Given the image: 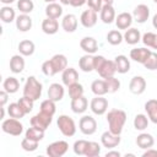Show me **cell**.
<instances>
[{
    "label": "cell",
    "mask_w": 157,
    "mask_h": 157,
    "mask_svg": "<svg viewBox=\"0 0 157 157\" xmlns=\"http://www.w3.org/2000/svg\"><path fill=\"white\" fill-rule=\"evenodd\" d=\"M67 67V59L64 54H55L52 59L42 64V72L45 76H54L58 72H63Z\"/></svg>",
    "instance_id": "cell-1"
},
{
    "label": "cell",
    "mask_w": 157,
    "mask_h": 157,
    "mask_svg": "<svg viewBox=\"0 0 157 157\" xmlns=\"http://www.w3.org/2000/svg\"><path fill=\"white\" fill-rule=\"evenodd\" d=\"M107 121L109 130L113 134L120 135L126 121V113L121 109H112L107 114Z\"/></svg>",
    "instance_id": "cell-2"
},
{
    "label": "cell",
    "mask_w": 157,
    "mask_h": 157,
    "mask_svg": "<svg viewBox=\"0 0 157 157\" xmlns=\"http://www.w3.org/2000/svg\"><path fill=\"white\" fill-rule=\"evenodd\" d=\"M23 96L37 101L42 96V83L34 77V76H29L26 80V83L23 86Z\"/></svg>",
    "instance_id": "cell-3"
},
{
    "label": "cell",
    "mask_w": 157,
    "mask_h": 157,
    "mask_svg": "<svg viewBox=\"0 0 157 157\" xmlns=\"http://www.w3.org/2000/svg\"><path fill=\"white\" fill-rule=\"evenodd\" d=\"M58 128L60 130V132L64 135V136H67V137H71L75 135L76 132V125H75V121L72 118H70L69 115H59L58 118Z\"/></svg>",
    "instance_id": "cell-4"
},
{
    "label": "cell",
    "mask_w": 157,
    "mask_h": 157,
    "mask_svg": "<svg viewBox=\"0 0 157 157\" xmlns=\"http://www.w3.org/2000/svg\"><path fill=\"white\" fill-rule=\"evenodd\" d=\"M1 129L5 134L12 135V136H20L23 131V125L20 123V119H15V118H9L5 119L1 124Z\"/></svg>",
    "instance_id": "cell-5"
},
{
    "label": "cell",
    "mask_w": 157,
    "mask_h": 157,
    "mask_svg": "<svg viewBox=\"0 0 157 157\" xmlns=\"http://www.w3.org/2000/svg\"><path fill=\"white\" fill-rule=\"evenodd\" d=\"M69 150V144L64 140L54 141L47 146V155L49 157H61Z\"/></svg>",
    "instance_id": "cell-6"
},
{
    "label": "cell",
    "mask_w": 157,
    "mask_h": 157,
    "mask_svg": "<svg viewBox=\"0 0 157 157\" xmlns=\"http://www.w3.org/2000/svg\"><path fill=\"white\" fill-rule=\"evenodd\" d=\"M52 121H53V115L47 114L42 110L39 113H37L34 117H32L29 120L32 126H37V128L43 129V130H47L49 128V125L52 124Z\"/></svg>",
    "instance_id": "cell-7"
},
{
    "label": "cell",
    "mask_w": 157,
    "mask_h": 157,
    "mask_svg": "<svg viewBox=\"0 0 157 157\" xmlns=\"http://www.w3.org/2000/svg\"><path fill=\"white\" fill-rule=\"evenodd\" d=\"M78 128L83 135H92L97 130V121L91 115H83L78 121Z\"/></svg>",
    "instance_id": "cell-8"
},
{
    "label": "cell",
    "mask_w": 157,
    "mask_h": 157,
    "mask_svg": "<svg viewBox=\"0 0 157 157\" xmlns=\"http://www.w3.org/2000/svg\"><path fill=\"white\" fill-rule=\"evenodd\" d=\"M90 108L96 115H103L108 109V101L103 96H96L94 98H92Z\"/></svg>",
    "instance_id": "cell-9"
},
{
    "label": "cell",
    "mask_w": 157,
    "mask_h": 157,
    "mask_svg": "<svg viewBox=\"0 0 157 157\" xmlns=\"http://www.w3.org/2000/svg\"><path fill=\"white\" fill-rule=\"evenodd\" d=\"M101 142L107 148H114L120 144V135L113 134L110 130L104 131L101 136Z\"/></svg>",
    "instance_id": "cell-10"
},
{
    "label": "cell",
    "mask_w": 157,
    "mask_h": 157,
    "mask_svg": "<svg viewBox=\"0 0 157 157\" xmlns=\"http://www.w3.org/2000/svg\"><path fill=\"white\" fill-rule=\"evenodd\" d=\"M132 17L137 23H145L150 17V9L145 4H140L134 9Z\"/></svg>",
    "instance_id": "cell-11"
},
{
    "label": "cell",
    "mask_w": 157,
    "mask_h": 157,
    "mask_svg": "<svg viewBox=\"0 0 157 157\" xmlns=\"http://www.w3.org/2000/svg\"><path fill=\"white\" fill-rule=\"evenodd\" d=\"M98 75L102 77V78H107V77H110V76H114V74L117 72V67H115V64H114V60H104L103 64L98 67L97 70Z\"/></svg>",
    "instance_id": "cell-12"
},
{
    "label": "cell",
    "mask_w": 157,
    "mask_h": 157,
    "mask_svg": "<svg viewBox=\"0 0 157 157\" xmlns=\"http://www.w3.org/2000/svg\"><path fill=\"white\" fill-rule=\"evenodd\" d=\"M129 90L134 94H142L146 90V81L142 76H134L129 83Z\"/></svg>",
    "instance_id": "cell-13"
},
{
    "label": "cell",
    "mask_w": 157,
    "mask_h": 157,
    "mask_svg": "<svg viewBox=\"0 0 157 157\" xmlns=\"http://www.w3.org/2000/svg\"><path fill=\"white\" fill-rule=\"evenodd\" d=\"M80 22L81 25L85 27V28H91L93 27L96 23H97V12L88 9V10H85L82 13H81V17H80Z\"/></svg>",
    "instance_id": "cell-14"
},
{
    "label": "cell",
    "mask_w": 157,
    "mask_h": 157,
    "mask_svg": "<svg viewBox=\"0 0 157 157\" xmlns=\"http://www.w3.org/2000/svg\"><path fill=\"white\" fill-rule=\"evenodd\" d=\"M80 47L86 54H94L98 50V43L93 37H83L80 40Z\"/></svg>",
    "instance_id": "cell-15"
},
{
    "label": "cell",
    "mask_w": 157,
    "mask_h": 157,
    "mask_svg": "<svg viewBox=\"0 0 157 157\" xmlns=\"http://www.w3.org/2000/svg\"><path fill=\"white\" fill-rule=\"evenodd\" d=\"M150 54H151V50L147 48H134L130 50V59L144 65V63L147 60Z\"/></svg>",
    "instance_id": "cell-16"
},
{
    "label": "cell",
    "mask_w": 157,
    "mask_h": 157,
    "mask_svg": "<svg viewBox=\"0 0 157 157\" xmlns=\"http://www.w3.org/2000/svg\"><path fill=\"white\" fill-rule=\"evenodd\" d=\"M61 80H63V83L69 87L76 82H78V72L76 71V69L74 67H66L64 71H63V75H61Z\"/></svg>",
    "instance_id": "cell-17"
},
{
    "label": "cell",
    "mask_w": 157,
    "mask_h": 157,
    "mask_svg": "<svg viewBox=\"0 0 157 157\" xmlns=\"http://www.w3.org/2000/svg\"><path fill=\"white\" fill-rule=\"evenodd\" d=\"M99 17L102 20L103 23H112L113 21H115V10L113 7V5H108V4H104L102 10L99 11Z\"/></svg>",
    "instance_id": "cell-18"
},
{
    "label": "cell",
    "mask_w": 157,
    "mask_h": 157,
    "mask_svg": "<svg viewBox=\"0 0 157 157\" xmlns=\"http://www.w3.org/2000/svg\"><path fill=\"white\" fill-rule=\"evenodd\" d=\"M77 17L72 13H67L63 17V21H61V27L65 32L67 33H72L76 31L77 28Z\"/></svg>",
    "instance_id": "cell-19"
},
{
    "label": "cell",
    "mask_w": 157,
    "mask_h": 157,
    "mask_svg": "<svg viewBox=\"0 0 157 157\" xmlns=\"http://www.w3.org/2000/svg\"><path fill=\"white\" fill-rule=\"evenodd\" d=\"M132 20H134V17H132L131 13L121 12L115 17V25H117L118 29H125L126 31L128 28H130V26L132 23Z\"/></svg>",
    "instance_id": "cell-20"
},
{
    "label": "cell",
    "mask_w": 157,
    "mask_h": 157,
    "mask_svg": "<svg viewBox=\"0 0 157 157\" xmlns=\"http://www.w3.org/2000/svg\"><path fill=\"white\" fill-rule=\"evenodd\" d=\"M64 93H65V90L60 83H52L48 88V98L54 102L61 101L64 97Z\"/></svg>",
    "instance_id": "cell-21"
},
{
    "label": "cell",
    "mask_w": 157,
    "mask_h": 157,
    "mask_svg": "<svg viewBox=\"0 0 157 157\" xmlns=\"http://www.w3.org/2000/svg\"><path fill=\"white\" fill-rule=\"evenodd\" d=\"M70 107H71V110L76 114H81L83 112H86L87 107H88V101L85 96H81L78 98H75V99H71V103H70Z\"/></svg>",
    "instance_id": "cell-22"
},
{
    "label": "cell",
    "mask_w": 157,
    "mask_h": 157,
    "mask_svg": "<svg viewBox=\"0 0 157 157\" xmlns=\"http://www.w3.org/2000/svg\"><path fill=\"white\" fill-rule=\"evenodd\" d=\"M15 21H16V27L20 32H27L32 28V18L27 13L18 15Z\"/></svg>",
    "instance_id": "cell-23"
},
{
    "label": "cell",
    "mask_w": 157,
    "mask_h": 157,
    "mask_svg": "<svg viewBox=\"0 0 157 157\" xmlns=\"http://www.w3.org/2000/svg\"><path fill=\"white\" fill-rule=\"evenodd\" d=\"M136 145H137V147H140L142 150H147L155 145V139L151 134L142 132L136 137Z\"/></svg>",
    "instance_id": "cell-24"
},
{
    "label": "cell",
    "mask_w": 157,
    "mask_h": 157,
    "mask_svg": "<svg viewBox=\"0 0 157 157\" xmlns=\"http://www.w3.org/2000/svg\"><path fill=\"white\" fill-rule=\"evenodd\" d=\"M78 66L83 72H91L94 70V56L91 54H86L80 58Z\"/></svg>",
    "instance_id": "cell-25"
},
{
    "label": "cell",
    "mask_w": 157,
    "mask_h": 157,
    "mask_svg": "<svg viewBox=\"0 0 157 157\" xmlns=\"http://www.w3.org/2000/svg\"><path fill=\"white\" fill-rule=\"evenodd\" d=\"M59 29V22L55 18H49L47 17L42 22V31L45 34H55Z\"/></svg>",
    "instance_id": "cell-26"
},
{
    "label": "cell",
    "mask_w": 157,
    "mask_h": 157,
    "mask_svg": "<svg viewBox=\"0 0 157 157\" xmlns=\"http://www.w3.org/2000/svg\"><path fill=\"white\" fill-rule=\"evenodd\" d=\"M114 64L117 67V72L126 74L130 70V61L125 55H117L114 58Z\"/></svg>",
    "instance_id": "cell-27"
},
{
    "label": "cell",
    "mask_w": 157,
    "mask_h": 157,
    "mask_svg": "<svg viewBox=\"0 0 157 157\" xmlns=\"http://www.w3.org/2000/svg\"><path fill=\"white\" fill-rule=\"evenodd\" d=\"M140 39H141V33L137 28H128L124 33V40L130 45L137 44Z\"/></svg>",
    "instance_id": "cell-28"
},
{
    "label": "cell",
    "mask_w": 157,
    "mask_h": 157,
    "mask_svg": "<svg viewBox=\"0 0 157 157\" xmlns=\"http://www.w3.org/2000/svg\"><path fill=\"white\" fill-rule=\"evenodd\" d=\"M145 110L148 119L153 124H157V99H148L145 103Z\"/></svg>",
    "instance_id": "cell-29"
},
{
    "label": "cell",
    "mask_w": 157,
    "mask_h": 157,
    "mask_svg": "<svg viewBox=\"0 0 157 157\" xmlns=\"http://www.w3.org/2000/svg\"><path fill=\"white\" fill-rule=\"evenodd\" d=\"M25 69V59L22 55H13L10 59V70L13 74H20Z\"/></svg>",
    "instance_id": "cell-30"
},
{
    "label": "cell",
    "mask_w": 157,
    "mask_h": 157,
    "mask_svg": "<svg viewBox=\"0 0 157 157\" xmlns=\"http://www.w3.org/2000/svg\"><path fill=\"white\" fill-rule=\"evenodd\" d=\"M45 15H47V17H49V18H55V20H58V18L63 15V7H61V5H59V4H56V2H50V4H48L47 7H45Z\"/></svg>",
    "instance_id": "cell-31"
},
{
    "label": "cell",
    "mask_w": 157,
    "mask_h": 157,
    "mask_svg": "<svg viewBox=\"0 0 157 157\" xmlns=\"http://www.w3.org/2000/svg\"><path fill=\"white\" fill-rule=\"evenodd\" d=\"M34 49H36V45L32 40L29 39H25V40H21L18 43V52L21 55L23 56H29L34 53Z\"/></svg>",
    "instance_id": "cell-32"
},
{
    "label": "cell",
    "mask_w": 157,
    "mask_h": 157,
    "mask_svg": "<svg viewBox=\"0 0 157 157\" xmlns=\"http://www.w3.org/2000/svg\"><path fill=\"white\" fill-rule=\"evenodd\" d=\"M2 88L7 92V93H16L20 88V82L16 77L9 76L7 78H5V81L2 82Z\"/></svg>",
    "instance_id": "cell-33"
},
{
    "label": "cell",
    "mask_w": 157,
    "mask_h": 157,
    "mask_svg": "<svg viewBox=\"0 0 157 157\" xmlns=\"http://www.w3.org/2000/svg\"><path fill=\"white\" fill-rule=\"evenodd\" d=\"M0 18L2 22L5 23H11L15 18H16V13H15V10L10 6H2L0 9Z\"/></svg>",
    "instance_id": "cell-34"
},
{
    "label": "cell",
    "mask_w": 157,
    "mask_h": 157,
    "mask_svg": "<svg viewBox=\"0 0 157 157\" xmlns=\"http://www.w3.org/2000/svg\"><path fill=\"white\" fill-rule=\"evenodd\" d=\"M91 91L96 96H104L105 93H108L105 81L104 80H94L91 85Z\"/></svg>",
    "instance_id": "cell-35"
},
{
    "label": "cell",
    "mask_w": 157,
    "mask_h": 157,
    "mask_svg": "<svg viewBox=\"0 0 157 157\" xmlns=\"http://www.w3.org/2000/svg\"><path fill=\"white\" fill-rule=\"evenodd\" d=\"M44 131H45V130L31 125V128H28V129L26 130V137L32 139V140L39 142V141L43 140V137H44Z\"/></svg>",
    "instance_id": "cell-36"
},
{
    "label": "cell",
    "mask_w": 157,
    "mask_h": 157,
    "mask_svg": "<svg viewBox=\"0 0 157 157\" xmlns=\"http://www.w3.org/2000/svg\"><path fill=\"white\" fill-rule=\"evenodd\" d=\"M7 113L11 118H15V119H22L26 115V113L22 110L18 103H10V105L7 107Z\"/></svg>",
    "instance_id": "cell-37"
},
{
    "label": "cell",
    "mask_w": 157,
    "mask_h": 157,
    "mask_svg": "<svg viewBox=\"0 0 157 157\" xmlns=\"http://www.w3.org/2000/svg\"><path fill=\"white\" fill-rule=\"evenodd\" d=\"M124 39V36L117 31V29H113V31H109L108 34H107V42L112 45H119Z\"/></svg>",
    "instance_id": "cell-38"
},
{
    "label": "cell",
    "mask_w": 157,
    "mask_h": 157,
    "mask_svg": "<svg viewBox=\"0 0 157 157\" xmlns=\"http://www.w3.org/2000/svg\"><path fill=\"white\" fill-rule=\"evenodd\" d=\"M148 126V118L145 114H137L134 118V128L139 131L145 130Z\"/></svg>",
    "instance_id": "cell-39"
},
{
    "label": "cell",
    "mask_w": 157,
    "mask_h": 157,
    "mask_svg": "<svg viewBox=\"0 0 157 157\" xmlns=\"http://www.w3.org/2000/svg\"><path fill=\"white\" fill-rule=\"evenodd\" d=\"M104 81H105V85H107L108 93H115L117 91H119V88H120V81L118 78H115L114 76H110V77L104 78Z\"/></svg>",
    "instance_id": "cell-40"
},
{
    "label": "cell",
    "mask_w": 157,
    "mask_h": 157,
    "mask_svg": "<svg viewBox=\"0 0 157 157\" xmlns=\"http://www.w3.org/2000/svg\"><path fill=\"white\" fill-rule=\"evenodd\" d=\"M67 88H69V96H70L71 99H75V98H78V97L83 96V86L78 82L69 86Z\"/></svg>",
    "instance_id": "cell-41"
},
{
    "label": "cell",
    "mask_w": 157,
    "mask_h": 157,
    "mask_svg": "<svg viewBox=\"0 0 157 157\" xmlns=\"http://www.w3.org/2000/svg\"><path fill=\"white\" fill-rule=\"evenodd\" d=\"M99 153H101V146L98 145V142L88 141V145H87L85 156H86V157H96V156H98Z\"/></svg>",
    "instance_id": "cell-42"
},
{
    "label": "cell",
    "mask_w": 157,
    "mask_h": 157,
    "mask_svg": "<svg viewBox=\"0 0 157 157\" xmlns=\"http://www.w3.org/2000/svg\"><path fill=\"white\" fill-rule=\"evenodd\" d=\"M17 9L22 13H31L34 9V4L32 0H18L17 1Z\"/></svg>",
    "instance_id": "cell-43"
},
{
    "label": "cell",
    "mask_w": 157,
    "mask_h": 157,
    "mask_svg": "<svg viewBox=\"0 0 157 157\" xmlns=\"http://www.w3.org/2000/svg\"><path fill=\"white\" fill-rule=\"evenodd\" d=\"M40 110L47 113V114H50V115H54L55 112H56V107H55V102L52 101V99H45L40 103Z\"/></svg>",
    "instance_id": "cell-44"
},
{
    "label": "cell",
    "mask_w": 157,
    "mask_h": 157,
    "mask_svg": "<svg viewBox=\"0 0 157 157\" xmlns=\"http://www.w3.org/2000/svg\"><path fill=\"white\" fill-rule=\"evenodd\" d=\"M17 103L20 104V107L22 108V110H23L26 114H28V113H31L32 109H33V103H34V101L31 99V98H28V97H26V96H23V97H21V98L18 99Z\"/></svg>",
    "instance_id": "cell-45"
},
{
    "label": "cell",
    "mask_w": 157,
    "mask_h": 157,
    "mask_svg": "<svg viewBox=\"0 0 157 157\" xmlns=\"http://www.w3.org/2000/svg\"><path fill=\"white\" fill-rule=\"evenodd\" d=\"M21 147L27 151V152H33L38 148V141H34L32 139H28V137H25L22 141H21Z\"/></svg>",
    "instance_id": "cell-46"
},
{
    "label": "cell",
    "mask_w": 157,
    "mask_h": 157,
    "mask_svg": "<svg viewBox=\"0 0 157 157\" xmlns=\"http://www.w3.org/2000/svg\"><path fill=\"white\" fill-rule=\"evenodd\" d=\"M87 145H88L87 140H77V141H75V144H74V152H75V155L85 156Z\"/></svg>",
    "instance_id": "cell-47"
},
{
    "label": "cell",
    "mask_w": 157,
    "mask_h": 157,
    "mask_svg": "<svg viewBox=\"0 0 157 157\" xmlns=\"http://www.w3.org/2000/svg\"><path fill=\"white\" fill-rule=\"evenodd\" d=\"M144 66L147 70H157V53L151 52L147 60L144 63Z\"/></svg>",
    "instance_id": "cell-48"
},
{
    "label": "cell",
    "mask_w": 157,
    "mask_h": 157,
    "mask_svg": "<svg viewBox=\"0 0 157 157\" xmlns=\"http://www.w3.org/2000/svg\"><path fill=\"white\" fill-rule=\"evenodd\" d=\"M155 38H156V33L153 32H146L144 36H142V43L147 47V48H152L153 47V43H155Z\"/></svg>",
    "instance_id": "cell-49"
},
{
    "label": "cell",
    "mask_w": 157,
    "mask_h": 157,
    "mask_svg": "<svg viewBox=\"0 0 157 157\" xmlns=\"http://www.w3.org/2000/svg\"><path fill=\"white\" fill-rule=\"evenodd\" d=\"M87 5H88V9L96 12H99L103 7V1L102 0H87Z\"/></svg>",
    "instance_id": "cell-50"
},
{
    "label": "cell",
    "mask_w": 157,
    "mask_h": 157,
    "mask_svg": "<svg viewBox=\"0 0 157 157\" xmlns=\"http://www.w3.org/2000/svg\"><path fill=\"white\" fill-rule=\"evenodd\" d=\"M105 60V58L103 55H94V70L97 71L98 67L103 64V61Z\"/></svg>",
    "instance_id": "cell-51"
},
{
    "label": "cell",
    "mask_w": 157,
    "mask_h": 157,
    "mask_svg": "<svg viewBox=\"0 0 157 157\" xmlns=\"http://www.w3.org/2000/svg\"><path fill=\"white\" fill-rule=\"evenodd\" d=\"M9 94H10V93H7L5 90L0 91V105H1V107H5V104H6V102H7V98H9Z\"/></svg>",
    "instance_id": "cell-52"
},
{
    "label": "cell",
    "mask_w": 157,
    "mask_h": 157,
    "mask_svg": "<svg viewBox=\"0 0 157 157\" xmlns=\"http://www.w3.org/2000/svg\"><path fill=\"white\" fill-rule=\"evenodd\" d=\"M142 157H157V150H153L152 147L151 148H147L142 153Z\"/></svg>",
    "instance_id": "cell-53"
},
{
    "label": "cell",
    "mask_w": 157,
    "mask_h": 157,
    "mask_svg": "<svg viewBox=\"0 0 157 157\" xmlns=\"http://www.w3.org/2000/svg\"><path fill=\"white\" fill-rule=\"evenodd\" d=\"M85 4H87V0H71V2H70V5L74 7H81Z\"/></svg>",
    "instance_id": "cell-54"
},
{
    "label": "cell",
    "mask_w": 157,
    "mask_h": 157,
    "mask_svg": "<svg viewBox=\"0 0 157 157\" xmlns=\"http://www.w3.org/2000/svg\"><path fill=\"white\" fill-rule=\"evenodd\" d=\"M120 152L119 151H108L105 153V157H120Z\"/></svg>",
    "instance_id": "cell-55"
},
{
    "label": "cell",
    "mask_w": 157,
    "mask_h": 157,
    "mask_svg": "<svg viewBox=\"0 0 157 157\" xmlns=\"http://www.w3.org/2000/svg\"><path fill=\"white\" fill-rule=\"evenodd\" d=\"M152 26L157 29V13L153 16V18H152Z\"/></svg>",
    "instance_id": "cell-56"
},
{
    "label": "cell",
    "mask_w": 157,
    "mask_h": 157,
    "mask_svg": "<svg viewBox=\"0 0 157 157\" xmlns=\"http://www.w3.org/2000/svg\"><path fill=\"white\" fill-rule=\"evenodd\" d=\"M0 1H1L4 5H10V4H12L15 0H0Z\"/></svg>",
    "instance_id": "cell-57"
},
{
    "label": "cell",
    "mask_w": 157,
    "mask_h": 157,
    "mask_svg": "<svg viewBox=\"0 0 157 157\" xmlns=\"http://www.w3.org/2000/svg\"><path fill=\"white\" fill-rule=\"evenodd\" d=\"M60 2H61L63 5H70L71 0H60Z\"/></svg>",
    "instance_id": "cell-58"
},
{
    "label": "cell",
    "mask_w": 157,
    "mask_h": 157,
    "mask_svg": "<svg viewBox=\"0 0 157 157\" xmlns=\"http://www.w3.org/2000/svg\"><path fill=\"white\" fill-rule=\"evenodd\" d=\"M104 4H108V5H113V2H114V0H102Z\"/></svg>",
    "instance_id": "cell-59"
},
{
    "label": "cell",
    "mask_w": 157,
    "mask_h": 157,
    "mask_svg": "<svg viewBox=\"0 0 157 157\" xmlns=\"http://www.w3.org/2000/svg\"><path fill=\"white\" fill-rule=\"evenodd\" d=\"M153 49H157V34H156V38H155V43H153Z\"/></svg>",
    "instance_id": "cell-60"
},
{
    "label": "cell",
    "mask_w": 157,
    "mask_h": 157,
    "mask_svg": "<svg viewBox=\"0 0 157 157\" xmlns=\"http://www.w3.org/2000/svg\"><path fill=\"white\" fill-rule=\"evenodd\" d=\"M45 2H48V4H50V2H55V0H44Z\"/></svg>",
    "instance_id": "cell-61"
},
{
    "label": "cell",
    "mask_w": 157,
    "mask_h": 157,
    "mask_svg": "<svg viewBox=\"0 0 157 157\" xmlns=\"http://www.w3.org/2000/svg\"><path fill=\"white\" fill-rule=\"evenodd\" d=\"M153 1H155V2H156V4H157V0H153Z\"/></svg>",
    "instance_id": "cell-62"
}]
</instances>
